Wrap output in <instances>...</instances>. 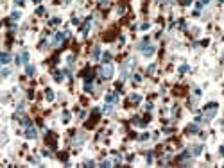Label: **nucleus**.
Instances as JSON below:
<instances>
[{"mask_svg": "<svg viewBox=\"0 0 224 168\" xmlns=\"http://www.w3.org/2000/svg\"><path fill=\"white\" fill-rule=\"evenodd\" d=\"M11 18H13V20H18V18H20V13H18V11H14V13L11 14Z\"/></svg>", "mask_w": 224, "mask_h": 168, "instance_id": "nucleus-8", "label": "nucleus"}, {"mask_svg": "<svg viewBox=\"0 0 224 168\" xmlns=\"http://www.w3.org/2000/svg\"><path fill=\"white\" fill-rule=\"evenodd\" d=\"M45 95H47V98H49V100H52V98H54V93H52V89H47V91H45Z\"/></svg>", "mask_w": 224, "mask_h": 168, "instance_id": "nucleus-7", "label": "nucleus"}, {"mask_svg": "<svg viewBox=\"0 0 224 168\" xmlns=\"http://www.w3.org/2000/svg\"><path fill=\"white\" fill-rule=\"evenodd\" d=\"M115 100H117V95H108V97H106V102H108V104H113Z\"/></svg>", "mask_w": 224, "mask_h": 168, "instance_id": "nucleus-5", "label": "nucleus"}, {"mask_svg": "<svg viewBox=\"0 0 224 168\" xmlns=\"http://www.w3.org/2000/svg\"><path fill=\"white\" fill-rule=\"evenodd\" d=\"M25 136L27 138H36V131H34L32 127H29L27 131H25Z\"/></svg>", "mask_w": 224, "mask_h": 168, "instance_id": "nucleus-2", "label": "nucleus"}, {"mask_svg": "<svg viewBox=\"0 0 224 168\" xmlns=\"http://www.w3.org/2000/svg\"><path fill=\"white\" fill-rule=\"evenodd\" d=\"M88 27H90V23H86L84 27H82V34H86V32H88Z\"/></svg>", "mask_w": 224, "mask_h": 168, "instance_id": "nucleus-13", "label": "nucleus"}, {"mask_svg": "<svg viewBox=\"0 0 224 168\" xmlns=\"http://www.w3.org/2000/svg\"><path fill=\"white\" fill-rule=\"evenodd\" d=\"M152 52H154V48H152V47H149V48H147V50H145L143 54H145V56H151Z\"/></svg>", "mask_w": 224, "mask_h": 168, "instance_id": "nucleus-9", "label": "nucleus"}, {"mask_svg": "<svg viewBox=\"0 0 224 168\" xmlns=\"http://www.w3.org/2000/svg\"><path fill=\"white\" fill-rule=\"evenodd\" d=\"M0 59H2V63H9V61H11V57H9V54H2V56H0Z\"/></svg>", "mask_w": 224, "mask_h": 168, "instance_id": "nucleus-4", "label": "nucleus"}, {"mask_svg": "<svg viewBox=\"0 0 224 168\" xmlns=\"http://www.w3.org/2000/svg\"><path fill=\"white\" fill-rule=\"evenodd\" d=\"M208 2H210V0H201V4H208Z\"/></svg>", "mask_w": 224, "mask_h": 168, "instance_id": "nucleus-14", "label": "nucleus"}, {"mask_svg": "<svg viewBox=\"0 0 224 168\" xmlns=\"http://www.w3.org/2000/svg\"><path fill=\"white\" fill-rule=\"evenodd\" d=\"M101 75H102V79H111V77H113V64H111L110 61H106V63L102 64Z\"/></svg>", "mask_w": 224, "mask_h": 168, "instance_id": "nucleus-1", "label": "nucleus"}, {"mask_svg": "<svg viewBox=\"0 0 224 168\" xmlns=\"http://www.w3.org/2000/svg\"><path fill=\"white\" fill-rule=\"evenodd\" d=\"M131 102H133V104H138V102H140V97H138V95H131Z\"/></svg>", "mask_w": 224, "mask_h": 168, "instance_id": "nucleus-6", "label": "nucleus"}, {"mask_svg": "<svg viewBox=\"0 0 224 168\" xmlns=\"http://www.w3.org/2000/svg\"><path fill=\"white\" fill-rule=\"evenodd\" d=\"M16 2H18V4H23V0H16Z\"/></svg>", "mask_w": 224, "mask_h": 168, "instance_id": "nucleus-15", "label": "nucleus"}, {"mask_svg": "<svg viewBox=\"0 0 224 168\" xmlns=\"http://www.w3.org/2000/svg\"><path fill=\"white\" fill-rule=\"evenodd\" d=\"M179 72H181V73H187V72H188V66H181V68H179Z\"/></svg>", "mask_w": 224, "mask_h": 168, "instance_id": "nucleus-12", "label": "nucleus"}, {"mask_svg": "<svg viewBox=\"0 0 224 168\" xmlns=\"http://www.w3.org/2000/svg\"><path fill=\"white\" fill-rule=\"evenodd\" d=\"M63 34H56V38H54V45H61V41H63Z\"/></svg>", "mask_w": 224, "mask_h": 168, "instance_id": "nucleus-3", "label": "nucleus"}, {"mask_svg": "<svg viewBox=\"0 0 224 168\" xmlns=\"http://www.w3.org/2000/svg\"><path fill=\"white\" fill-rule=\"evenodd\" d=\"M65 2H70V0H65Z\"/></svg>", "mask_w": 224, "mask_h": 168, "instance_id": "nucleus-17", "label": "nucleus"}, {"mask_svg": "<svg viewBox=\"0 0 224 168\" xmlns=\"http://www.w3.org/2000/svg\"><path fill=\"white\" fill-rule=\"evenodd\" d=\"M188 132H197V127L196 125H188Z\"/></svg>", "mask_w": 224, "mask_h": 168, "instance_id": "nucleus-10", "label": "nucleus"}, {"mask_svg": "<svg viewBox=\"0 0 224 168\" xmlns=\"http://www.w3.org/2000/svg\"><path fill=\"white\" fill-rule=\"evenodd\" d=\"M27 73H29V75H32V73H34V66H27Z\"/></svg>", "mask_w": 224, "mask_h": 168, "instance_id": "nucleus-11", "label": "nucleus"}, {"mask_svg": "<svg viewBox=\"0 0 224 168\" xmlns=\"http://www.w3.org/2000/svg\"><path fill=\"white\" fill-rule=\"evenodd\" d=\"M167 2H174V0H167Z\"/></svg>", "mask_w": 224, "mask_h": 168, "instance_id": "nucleus-16", "label": "nucleus"}]
</instances>
